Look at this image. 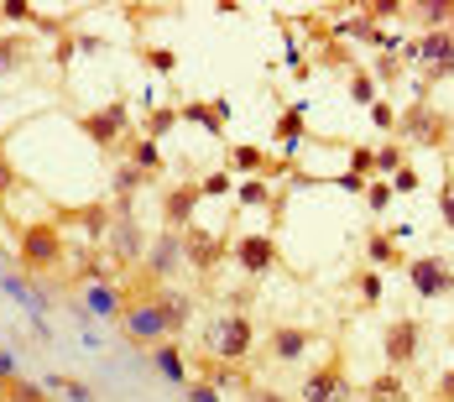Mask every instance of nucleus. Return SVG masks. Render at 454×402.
I'll return each mask as SVG.
<instances>
[{"mask_svg": "<svg viewBox=\"0 0 454 402\" xmlns=\"http://www.w3.org/2000/svg\"><path fill=\"white\" fill-rule=\"evenodd\" d=\"M387 183H392V193H418V168L408 162V168H397Z\"/></svg>", "mask_w": 454, "mask_h": 402, "instance_id": "nucleus-39", "label": "nucleus"}, {"mask_svg": "<svg viewBox=\"0 0 454 402\" xmlns=\"http://www.w3.org/2000/svg\"><path fill=\"white\" fill-rule=\"evenodd\" d=\"M183 392H188V402H220V392H215L209 382H188Z\"/></svg>", "mask_w": 454, "mask_h": 402, "instance_id": "nucleus-43", "label": "nucleus"}, {"mask_svg": "<svg viewBox=\"0 0 454 402\" xmlns=\"http://www.w3.org/2000/svg\"><path fill=\"white\" fill-rule=\"evenodd\" d=\"M371 121H376V131L397 136V110H392V105H387V99H376V105H371Z\"/></svg>", "mask_w": 454, "mask_h": 402, "instance_id": "nucleus-37", "label": "nucleus"}, {"mask_svg": "<svg viewBox=\"0 0 454 402\" xmlns=\"http://www.w3.org/2000/svg\"><path fill=\"white\" fill-rule=\"evenodd\" d=\"M141 63H146L152 74H173V68H178V52H173V47H141Z\"/></svg>", "mask_w": 454, "mask_h": 402, "instance_id": "nucleus-34", "label": "nucleus"}, {"mask_svg": "<svg viewBox=\"0 0 454 402\" xmlns=\"http://www.w3.org/2000/svg\"><path fill=\"white\" fill-rule=\"evenodd\" d=\"M173 126H178V110H152V115H146V141L162 146V136L173 131Z\"/></svg>", "mask_w": 454, "mask_h": 402, "instance_id": "nucleus-35", "label": "nucleus"}, {"mask_svg": "<svg viewBox=\"0 0 454 402\" xmlns=\"http://www.w3.org/2000/svg\"><path fill=\"white\" fill-rule=\"evenodd\" d=\"M350 99H356V105H365V110L376 105V79H371V68H361V63L350 68Z\"/></svg>", "mask_w": 454, "mask_h": 402, "instance_id": "nucleus-32", "label": "nucleus"}, {"mask_svg": "<svg viewBox=\"0 0 454 402\" xmlns=\"http://www.w3.org/2000/svg\"><path fill=\"white\" fill-rule=\"evenodd\" d=\"M79 319H105V324H115V319H126V298H121L110 282H90Z\"/></svg>", "mask_w": 454, "mask_h": 402, "instance_id": "nucleus-16", "label": "nucleus"}, {"mask_svg": "<svg viewBox=\"0 0 454 402\" xmlns=\"http://www.w3.org/2000/svg\"><path fill=\"white\" fill-rule=\"evenodd\" d=\"M246 402H287V398H282V392H267V387H251Z\"/></svg>", "mask_w": 454, "mask_h": 402, "instance_id": "nucleus-47", "label": "nucleus"}, {"mask_svg": "<svg viewBox=\"0 0 454 402\" xmlns=\"http://www.w3.org/2000/svg\"><path fill=\"white\" fill-rule=\"evenodd\" d=\"M27 58H32L27 37H0V74H16V68H27Z\"/></svg>", "mask_w": 454, "mask_h": 402, "instance_id": "nucleus-29", "label": "nucleus"}, {"mask_svg": "<svg viewBox=\"0 0 454 402\" xmlns=\"http://www.w3.org/2000/svg\"><path fill=\"white\" fill-rule=\"evenodd\" d=\"M225 168H235V173H246V178H256V173H267V168H272V157H267L262 146H251V141H240V146H230Z\"/></svg>", "mask_w": 454, "mask_h": 402, "instance_id": "nucleus-22", "label": "nucleus"}, {"mask_svg": "<svg viewBox=\"0 0 454 402\" xmlns=\"http://www.w3.org/2000/svg\"><path fill=\"white\" fill-rule=\"evenodd\" d=\"M298 398L303 402H356V387L345 376V360H324L314 376H303Z\"/></svg>", "mask_w": 454, "mask_h": 402, "instance_id": "nucleus-5", "label": "nucleus"}, {"mask_svg": "<svg viewBox=\"0 0 454 402\" xmlns=\"http://www.w3.org/2000/svg\"><path fill=\"white\" fill-rule=\"evenodd\" d=\"M418 340H423V324L418 319H392L387 335H381V356H387V371H403L418 360Z\"/></svg>", "mask_w": 454, "mask_h": 402, "instance_id": "nucleus-8", "label": "nucleus"}, {"mask_svg": "<svg viewBox=\"0 0 454 402\" xmlns=\"http://www.w3.org/2000/svg\"><path fill=\"white\" fill-rule=\"evenodd\" d=\"M16 376H21V360L11 356V351H0V387H5V382H16Z\"/></svg>", "mask_w": 454, "mask_h": 402, "instance_id": "nucleus-44", "label": "nucleus"}, {"mask_svg": "<svg viewBox=\"0 0 454 402\" xmlns=\"http://www.w3.org/2000/svg\"><path fill=\"white\" fill-rule=\"evenodd\" d=\"M220 256H230L225 235H209L204 225H188V230H183V262H188L193 272H215Z\"/></svg>", "mask_w": 454, "mask_h": 402, "instance_id": "nucleus-10", "label": "nucleus"}, {"mask_svg": "<svg viewBox=\"0 0 454 402\" xmlns=\"http://www.w3.org/2000/svg\"><path fill=\"white\" fill-rule=\"evenodd\" d=\"M371 79H376V84H392V79H403V63L381 52V58H376V74H371Z\"/></svg>", "mask_w": 454, "mask_h": 402, "instance_id": "nucleus-40", "label": "nucleus"}, {"mask_svg": "<svg viewBox=\"0 0 454 402\" xmlns=\"http://www.w3.org/2000/svg\"><path fill=\"white\" fill-rule=\"evenodd\" d=\"M361 199L371 204V215H387L397 193H392V183H387V178H371V183H365V193H361Z\"/></svg>", "mask_w": 454, "mask_h": 402, "instance_id": "nucleus-33", "label": "nucleus"}, {"mask_svg": "<svg viewBox=\"0 0 454 402\" xmlns=\"http://www.w3.org/2000/svg\"><path fill=\"white\" fill-rule=\"evenodd\" d=\"M450 126L454 121L439 105L418 99V105H408V110L397 115V141H403V146H428V152H439V146H450Z\"/></svg>", "mask_w": 454, "mask_h": 402, "instance_id": "nucleus-1", "label": "nucleus"}, {"mask_svg": "<svg viewBox=\"0 0 454 402\" xmlns=\"http://www.w3.org/2000/svg\"><path fill=\"white\" fill-rule=\"evenodd\" d=\"M126 126H131V105L126 99H110L105 110H90V115H79V131L90 136L94 146L105 152H121V141H126Z\"/></svg>", "mask_w": 454, "mask_h": 402, "instance_id": "nucleus-4", "label": "nucleus"}, {"mask_svg": "<svg viewBox=\"0 0 454 402\" xmlns=\"http://www.w3.org/2000/svg\"><path fill=\"white\" fill-rule=\"evenodd\" d=\"M408 282H412V293L418 298H450L454 293V272L444 256H418V262H408Z\"/></svg>", "mask_w": 454, "mask_h": 402, "instance_id": "nucleus-9", "label": "nucleus"}, {"mask_svg": "<svg viewBox=\"0 0 454 402\" xmlns=\"http://www.w3.org/2000/svg\"><path fill=\"white\" fill-rule=\"evenodd\" d=\"M152 366H157V376L162 382H173V387H188V360L173 340H162V345H152Z\"/></svg>", "mask_w": 454, "mask_h": 402, "instance_id": "nucleus-18", "label": "nucleus"}, {"mask_svg": "<svg viewBox=\"0 0 454 402\" xmlns=\"http://www.w3.org/2000/svg\"><path fill=\"white\" fill-rule=\"evenodd\" d=\"M434 402H454V371H444V376L434 382Z\"/></svg>", "mask_w": 454, "mask_h": 402, "instance_id": "nucleus-46", "label": "nucleus"}, {"mask_svg": "<svg viewBox=\"0 0 454 402\" xmlns=\"http://www.w3.org/2000/svg\"><path fill=\"white\" fill-rule=\"evenodd\" d=\"M178 121H193V126H204V131L215 136V141L225 136V121L215 115V105H209V99H188V105L178 110Z\"/></svg>", "mask_w": 454, "mask_h": 402, "instance_id": "nucleus-25", "label": "nucleus"}, {"mask_svg": "<svg viewBox=\"0 0 454 402\" xmlns=\"http://www.w3.org/2000/svg\"><path fill=\"white\" fill-rule=\"evenodd\" d=\"M412 58L423 63L428 79H454V37L450 32H423L412 43Z\"/></svg>", "mask_w": 454, "mask_h": 402, "instance_id": "nucleus-12", "label": "nucleus"}, {"mask_svg": "<svg viewBox=\"0 0 454 402\" xmlns=\"http://www.w3.org/2000/svg\"><path fill=\"white\" fill-rule=\"evenodd\" d=\"M157 303H162V319H168V340L188 329V319H193V298H183V293H157Z\"/></svg>", "mask_w": 454, "mask_h": 402, "instance_id": "nucleus-21", "label": "nucleus"}, {"mask_svg": "<svg viewBox=\"0 0 454 402\" xmlns=\"http://www.w3.org/2000/svg\"><path fill=\"white\" fill-rule=\"evenodd\" d=\"M110 251L121 256V262H141L146 256V240H141V225L131 220V209H115V225H110Z\"/></svg>", "mask_w": 454, "mask_h": 402, "instance_id": "nucleus-15", "label": "nucleus"}, {"mask_svg": "<svg viewBox=\"0 0 454 402\" xmlns=\"http://www.w3.org/2000/svg\"><path fill=\"white\" fill-rule=\"evenodd\" d=\"M450 162H454V126H450Z\"/></svg>", "mask_w": 454, "mask_h": 402, "instance_id": "nucleus-49", "label": "nucleus"}, {"mask_svg": "<svg viewBox=\"0 0 454 402\" xmlns=\"http://www.w3.org/2000/svg\"><path fill=\"white\" fill-rule=\"evenodd\" d=\"M47 392H58L63 402H94L90 387H84L79 376H63V371H58V376H47Z\"/></svg>", "mask_w": 454, "mask_h": 402, "instance_id": "nucleus-31", "label": "nucleus"}, {"mask_svg": "<svg viewBox=\"0 0 454 402\" xmlns=\"http://www.w3.org/2000/svg\"><path fill=\"white\" fill-rule=\"evenodd\" d=\"M251 345H256V329L246 313H220V324L209 329V356L215 360L240 366V360H251Z\"/></svg>", "mask_w": 454, "mask_h": 402, "instance_id": "nucleus-3", "label": "nucleus"}, {"mask_svg": "<svg viewBox=\"0 0 454 402\" xmlns=\"http://www.w3.org/2000/svg\"><path fill=\"white\" fill-rule=\"evenodd\" d=\"M199 204H204V188H199L193 178H188V183H173V188L162 193V225H168V230H188Z\"/></svg>", "mask_w": 454, "mask_h": 402, "instance_id": "nucleus-13", "label": "nucleus"}, {"mask_svg": "<svg viewBox=\"0 0 454 402\" xmlns=\"http://www.w3.org/2000/svg\"><path fill=\"white\" fill-rule=\"evenodd\" d=\"M230 256L240 262V272H246V277H267V272L282 262V251H277V235H267V230H251V235H240V240L230 246Z\"/></svg>", "mask_w": 454, "mask_h": 402, "instance_id": "nucleus-7", "label": "nucleus"}, {"mask_svg": "<svg viewBox=\"0 0 454 402\" xmlns=\"http://www.w3.org/2000/svg\"><path fill=\"white\" fill-rule=\"evenodd\" d=\"M361 298L365 303H381V277H376V272H365L361 277Z\"/></svg>", "mask_w": 454, "mask_h": 402, "instance_id": "nucleus-45", "label": "nucleus"}, {"mask_svg": "<svg viewBox=\"0 0 454 402\" xmlns=\"http://www.w3.org/2000/svg\"><path fill=\"white\" fill-rule=\"evenodd\" d=\"M329 32H334V37H350V43H376V32H381V27L365 16V5H361V11H350L345 21H334Z\"/></svg>", "mask_w": 454, "mask_h": 402, "instance_id": "nucleus-24", "label": "nucleus"}, {"mask_svg": "<svg viewBox=\"0 0 454 402\" xmlns=\"http://www.w3.org/2000/svg\"><path fill=\"white\" fill-rule=\"evenodd\" d=\"M365 256L376 262V272H403L408 267V256H403V246L387 235V230H371L365 235Z\"/></svg>", "mask_w": 454, "mask_h": 402, "instance_id": "nucleus-17", "label": "nucleus"}, {"mask_svg": "<svg viewBox=\"0 0 454 402\" xmlns=\"http://www.w3.org/2000/svg\"><path fill=\"white\" fill-rule=\"evenodd\" d=\"M141 188H146V173H141V168H131V162H121V168H115V178H110L115 209H131V199H137Z\"/></svg>", "mask_w": 454, "mask_h": 402, "instance_id": "nucleus-20", "label": "nucleus"}, {"mask_svg": "<svg viewBox=\"0 0 454 402\" xmlns=\"http://www.w3.org/2000/svg\"><path fill=\"white\" fill-rule=\"evenodd\" d=\"M0 402H52V398H47V387L27 382V376H16V382L0 387Z\"/></svg>", "mask_w": 454, "mask_h": 402, "instance_id": "nucleus-30", "label": "nucleus"}, {"mask_svg": "<svg viewBox=\"0 0 454 402\" xmlns=\"http://www.w3.org/2000/svg\"><path fill=\"white\" fill-rule=\"evenodd\" d=\"M450 0H434V5H418V16H423V27H428V32H444V27H450Z\"/></svg>", "mask_w": 454, "mask_h": 402, "instance_id": "nucleus-36", "label": "nucleus"}, {"mask_svg": "<svg viewBox=\"0 0 454 402\" xmlns=\"http://www.w3.org/2000/svg\"><path fill=\"white\" fill-rule=\"evenodd\" d=\"M444 32H450V37H454V11H450V27H444Z\"/></svg>", "mask_w": 454, "mask_h": 402, "instance_id": "nucleus-50", "label": "nucleus"}, {"mask_svg": "<svg viewBox=\"0 0 454 402\" xmlns=\"http://www.w3.org/2000/svg\"><path fill=\"white\" fill-rule=\"evenodd\" d=\"M267 356L277 360V366H298V360L309 356L318 345V335L314 329H303V324H267Z\"/></svg>", "mask_w": 454, "mask_h": 402, "instance_id": "nucleus-6", "label": "nucleus"}, {"mask_svg": "<svg viewBox=\"0 0 454 402\" xmlns=\"http://www.w3.org/2000/svg\"><path fill=\"white\" fill-rule=\"evenodd\" d=\"M365 402H412V398H408V382L397 371H381L376 382H365Z\"/></svg>", "mask_w": 454, "mask_h": 402, "instance_id": "nucleus-23", "label": "nucleus"}, {"mask_svg": "<svg viewBox=\"0 0 454 402\" xmlns=\"http://www.w3.org/2000/svg\"><path fill=\"white\" fill-rule=\"evenodd\" d=\"M235 199H240V209H272V183L267 178L235 183Z\"/></svg>", "mask_w": 454, "mask_h": 402, "instance_id": "nucleus-27", "label": "nucleus"}, {"mask_svg": "<svg viewBox=\"0 0 454 402\" xmlns=\"http://www.w3.org/2000/svg\"><path fill=\"white\" fill-rule=\"evenodd\" d=\"M199 188H204V199H225L230 188H235V183H230V168H225V173H209Z\"/></svg>", "mask_w": 454, "mask_h": 402, "instance_id": "nucleus-38", "label": "nucleus"}, {"mask_svg": "<svg viewBox=\"0 0 454 402\" xmlns=\"http://www.w3.org/2000/svg\"><path fill=\"white\" fill-rule=\"evenodd\" d=\"M11 188H16V173H11V162L0 157V193H11Z\"/></svg>", "mask_w": 454, "mask_h": 402, "instance_id": "nucleus-48", "label": "nucleus"}, {"mask_svg": "<svg viewBox=\"0 0 454 402\" xmlns=\"http://www.w3.org/2000/svg\"><path fill=\"white\" fill-rule=\"evenodd\" d=\"M126 162L141 168L146 178H157V173H162V146H157V141H146V136H137V141H131V152H126Z\"/></svg>", "mask_w": 454, "mask_h": 402, "instance_id": "nucleus-26", "label": "nucleus"}, {"mask_svg": "<svg viewBox=\"0 0 454 402\" xmlns=\"http://www.w3.org/2000/svg\"><path fill=\"white\" fill-rule=\"evenodd\" d=\"M397 168H408V146L392 136V141H381V146H376V178H392Z\"/></svg>", "mask_w": 454, "mask_h": 402, "instance_id": "nucleus-28", "label": "nucleus"}, {"mask_svg": "<svg viewBox=\"0 0 454 402\" xmlns=\"http://www.w3.org/2000/svg\"><path fill=\"white\" fill-rule=\"evenodd\" d=\"M439 215H444V225L454 230V178L439 183Z\"/></svg>", "mask_w": 454, "mask_h": 402, "instance_id": "nucleus-42", "label": "nucleus"}, {"mask_svg": "<svg viewBox=\"0 0 454 402\" xmlns=\"http://www.w3.org/2000/svg\"><path fill=\"white\" fill-rule=\"evenodd\" d=\"M0 16H5V21H32V16H37V5H27V0H5V5H0Z\"/></svg>", "mask_w": 454, "mask_h": 402, "instance_id": "nucleus-41", "label": "nucleus"}, {"mask_svg": "<svg viewBox=\"0 0 454 402\" xmlns=\"http://www.w3.org/2000/svg\"><path fill=\"white\" fill-rule=\"evenodd\" d=\"M146 272H157V277H173V272H183L188 262H183V230H162L152 246H146Z\"/></svg>", "mask_w": 454, "mask_h": 402, "instance_id": "nucleus-14", "label": "nucleus"}, {"mask_svg": "<svg viewBox=\"0 0 454 402\" xmlns=\"http://www.w3.org/2000/svg\"><path fill=\"white\" fill-rule=\"evenodd\" d=\"M16 256H21L27 272L63 267V230L58 225H21L16 230Z\"/></svg>", "mask_w": 454, "mask_h": 402, "instance_id": "nucleus-2", "label": "nucleus"}, {"mask_svg": "<svg viewBox=\"0 0 454 402\" xmlns=\"http://www.w3.org/2000/svg\"><path fill=\"white\" fill-rule=\"evenodd\" d=\"M303 110H309V105H293L287 115H277V141H282V162H287V157H298V146H303Z\"/></svg>", "mask_w": 454, "mask_h": 402, "instance_id": "nucleus-19", "label": "nucleus"}, {"mask_svg": "<svg viewBox=\"0 0 454 402\" xmlns=\"http://www.w3.org/2000/svg\"><path fill=\"white\" fill-rule=\"evenodd\" d=\"M126 335L137 345H162L168 340V319H162V303L157 298H141V303H126Z\"/></svg>", "mask_w": 454, "mask_h": 402, "instance_id": "nucleus-11", "label": "nucleus"}]
</instances>
